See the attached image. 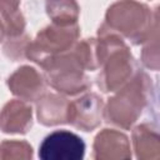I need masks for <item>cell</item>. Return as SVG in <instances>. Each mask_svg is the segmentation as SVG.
Listing matches in <instances>:
<instances>
[{
    "label": "cell",
    "instance_id": "obj_10",
    "mask_svg": "<svg viewBox=\"0 0 160 160\" xmlns=\"http://www.w3.org/2000/svg\"><path fill=\"white\" fill-rule=\"evenodd\" d=\"M32 126V109L28 101L12 99L0 111V130L6 134H26Z\"/></svg>",
    "mask_w": 160,
    "mask_h": 160
},
{
    "label": "cell",
    "instance_id": "obj_7",
    "mask_svg": "<svg viewBox=\"0 0 160 160\" xmlns=\"http://www.w3.org/2000/svg\"><path fill=\"white\" fill-rule=\"evenodd\" d=\"M102 119L104 101L99 95L89 92L75 101H70L69 124L74 128L89 132L100 126Z\"/></svg>",
    "mask_w": 160,
    "mask_h": 160
},
{
    "label": "cell",
    "instance_id": "obj_14",
    "mask_svg": "<svg viewBox=\"0 0 160 160\" xmlns=\"http://www.w3.org/2000/svg\"><path fill=\"white\" fill-rule=\"evenodd\" d=\"M31 39L24 32L18 36H11L5 39V44L2 48V51L5 56L12 61H21L28 59V49L30 45Z\"/></svg>",
    "mask_w": 160,
    "mask_h": 160
},
{
    "label": "cell",
    "instance_id": "obj_18",
    "mask_svg": "<svg viewBox=\"0 0 160 160\" xmlns=\"http://www.w3.org/2000/svg\"><path fill=\"white\" fill-rule=\"evenodd\" d=\"M5 26H4V22H2V19L0 16V42L2 40H5Z\"/></svg>",
    "mask_w": 160,
    "mask_h": 160
},
{
    "label": "cell",
    "instance_id": "obj_11",
    "mask_svg": "<svg viewBox=\"0 0 160 160\" xmlns=\"http://www.w3.org/2000/svg\"><path fill=\"white\" fill-rule=\"evenodd\" d=\"M70 101L59 94H42L36 100V116L40 124L55 126L69 124Z\"/></svg>",
    "mask_w": 160,
    "mask_h": 160
},
{
    "label": "cell",
    "instance_id": "obj_6",
    "mask_svg": "<svg viewBox=\"0 0 160 160\" xmlns=\"http://www.w3.org/2000/svg\"><path fill=\"white\" fill-rule=\"evenodd\" d=\"M84 155V140L68 130L52 131L39 146V158L42 160H80Z\"/></svg>",
    "mask_w": 160,
    "mask_h": 160
},
{
    "label": "cell",
    "instance_id": "obj_2",
    "mask_svg": "<svg viewBox=\"0 0 160 160\" xmlns=\"http://www.w3.org/2000/svg\"><path fill=\"white\" fill-rule=\"evenodd\" d=\"M158 22V10L154 12L142 2L119 0L108 8L105 21L99 30L116 34L132 45L142 44Z\"/></svg>",
    "mask_w": 160,
    "mask_h": 160
},
{
    "label": "cell",
    "instance_id": "obj_8",
    "mask_svg": "<svg viewBox=\"0 0 160 160\" xmlns=\"http://www.w3.org/2000/svg\"><path fill=\"white\" fill-rule=\"evenodd\" d=\"M6 85L12 95L25 101H36L45 94V78L28 65L16 69L8 78Z\"/></svg>",
    "mask_w": 160,
    "mask_h": 160
},
{
    "label": "cell",
    "instance_id": "obj_9",
    "mask_svg": "<svg viewBox=\"0 0 160 160\" xmlns=\"http://www.w3.org/2000/svg\"><path fill=\"white\" fill-rule=\"evenodd\" d=\"M92 158L96 160H118L130 159L129 138L118 130L104 129L94 139Z\"/></svg>",
    "mask_w": 160,
    "mask_h": 160
},
{
    "label": "cell",
    "instance_id": "obj_16",
    "mask_svg": "<svg viewBox=\"0 0 160 160\" xmlns=\"http://www.w3.org/2000/svg\"><path fill=\"white\" fill-rule=\"evenodd\" d=\"M32 148L22 140H5L0 144V159H31Z\"/></svg>",
    "mask_w": 160,
    "mask_h": 160
},
{
    "label": "cell",
    "instance_id": "obj_1",
    "mask_svg": "<svg viewBox=\"0 0 160 160\" xmlns=\"http://www.w3.org/2000/svg\"><path fill=\"white\" fill-rule=\"evenodd\" d=\"M154 99L150 76L139 70L104 105V119L108 124L129 130L142 115Z\"/></svg>",
    "mask_w": 160,
    "mask_h": 160
},
{
    "label": "cell",
    "instance_id": "obj_4",
    "mask_svg": "<svg viewBox=\"0 0 160 160\" xmlns=\"http://www.w3.org/2000/svg\"><path fill=\"white\" fill-rule=\"evenodd\" d=\"M80 36V28L76 24L60 25L51 24L38 32L34 41L30 42L26 58L39 66L50 59L70 51Z\"/></svg>",
    "mask_w": 160,
    "mask_h": 160
},
{
    "label": "cell",
    "instance_id": "obj_5",
    "mask_svg": "<svg viewBox=\"0 0 160 160\" xmlns=\"http://www.w3.org/2000/svg\"><path fill=\"white\" fill-rule=\"evenodd\" d=\"M96 85L102 92H114L121 89L138 71L136 61L126 44L112 50L100 66Z\"/></svg>",
    "mask_w": 160,
    "mask_h": 160
},
{
    "label": "cell",
    "instance_id": "obj_13",
    "mask_svg": "<svg viewBox=\"0 0 160 160\" xmlns=\"http://www.w3.org/2000/svg\"><path fill=\"white\" fill-rule=\"evenodd\" d=\"M46 14L54 24L70 25L78 22L80 8L76 0H48Z\"/></svg>",
    "mask_w": 160,
    "mask_h": 160
},
{
    "label": "cell",
    "instance_id": "obj_12",
    "mask_svg": "<svg viewBox=\"0 0 160 160\" xmlns=\"http://www.w3.org/2000/svg\"><path fill=\"white\" fill-rule=\"evenodd\" d=\"M132 145L138 159L155 160L160 156V138L158 128L150 122H142L132 130Z\"/></svg>",
    "mask_w": 160,
    "mask_h": 160
},
{
    "label": "cell",
    "instance_id": "obj_17",
    "mask_svg": "<svg viewBox=\"0 0 160 160\" xmlns=\"http://www.w3.org/2000/svg\"><path fill=\"white\" fill-rule=\"evenodd\" d=\"M19 4L20 0H0V16L19 10Z\"/></svg>",
    "mask_w": 160,
    "mask_h": 160
},
{
    "label": "cell",
    "instance_id": "obj_3",
    "mask_svg": "<svg viewBox=\"0 0 160 160\" xmlns=\"http://www.w3.org/2000/svg\"><path fill=\"white\" fill-rule=\"evenodd\" d=\"M72 49L50 59L40 66L44 70L45 81L64 95H78L91 86L89 78L85 75V69L81 66Z\"/></svg>",
    "mask_w": 160,
    "mask_h": 160
},
{
    "label": "cell",
    "instance_id": "obj_15",
    "mask_svg": "<svg viewBox=\"0 0 160 160\" xmlns=\"http://www.w3.org/2000/svg\"><path fill=\"white\" fill-rule=\"evenodd\" d=\"M158 29H159V25L158 22L155 24V26L152 28L150 35L148 36V39L142 42L144 44V48H142V52H141V61L142 64L154 70V71H158L159 70V45H158Z\"/></svg>",
    "mask_w": 160,
    "mask_h": 160
}]
</instances>
